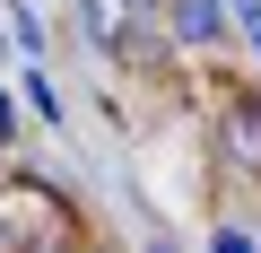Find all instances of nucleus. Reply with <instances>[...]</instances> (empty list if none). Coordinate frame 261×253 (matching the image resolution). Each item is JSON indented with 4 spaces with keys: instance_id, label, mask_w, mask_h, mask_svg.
<instances>
[{
    "instance_id": "f257e3e1",
    "label": "nucleus",
    "mask_w": 261,
    "mask_h": 253,
    "mask_svg": "<svg viewBox=\"0 0 261 253\" xmlns=\"http://www.w3.org/2000/svg\"><path fill=\"white\" fill-rule=\"evenodd\" d=\"M218 157L235 175H261V105L252 96H226V122H218Z\"/></svg>"
}]
</instances>
